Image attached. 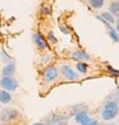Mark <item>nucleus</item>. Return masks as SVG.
<instances>
[{"label": "nucleus", "mask_w": 119, "mask_h": 125, "mask_svg": "<svg viewBox=\"0 0 119 125\" xmlns=\"http://www.w3.org/2000/svg\"><path fill=\"white\" fill-rule=\"evenodd\" d=\"M118 115V101H107L101 110V119L105 121H110Z\"/></svg>", "instance_id": "f257e3e1"}, {"label": "nucleus", "mask_w": 119, "mask_h": 125, "mask_svg": "<svg viewBox=\"0 0 119 125\" xmlns=\"http://www.w3.org/2000/svg\"><path fill=\"white\" fill-rule=\"evenodd\" d=\"M60 77V73L58 70V68L55 65H49L45 68V70L42 72V81L46 84H54L58 82V79Z\"/></svg>", "instance_id": "f03ea898"}, {"label": "nucleus", "mask_w": 119, "mask_h": 125, "mask_svg": "<svg viewBox=\"0 0 119 125\" xmlns=\"http://www.w3.org/2000/svg\"><path fill=\"white\" fill-rule=\"evenodd\" d=\"M19 119V112L14 110V109H5L0 112V120L3 123H7V124H10V123H14L15 120Z\"/></svg>", "instance_id": "7ed1b4c3"}, {"label": "nucleus", "mask_w": 119, "mask_h": 125, "mask_svg": "<svg viewBox=\"0 0 119 125\" xmlns=\"http://www.w3.org/2000/svg\"><path fill=\"white\" fill-rule=\"evenodd\" d=\"M0 87L7 92H13L18 88V82L13 77H3L0 79Z\"/></svg>", "instance_id": "20e7f679"}, {"label": "nucleus", "mask_w": 119, "mask_h": 125, "mask_svg": "<svg viewBox=\"0 0 119 125\" xmlns=\"http://www.w3.org/2000/svg\"><path fill=\"white\" fill-rule=\"evenodd\" d=\"M59 73H61V75H63L67 81H71V82L78 81V74L72 69V66L68 65V64H61Z\"/></svg>", "instance_id": "39448f33"}, {"label": "nucleus", "mask_w": 119, "mask_h": 125, "mask_svg": "<svg viewBox=\"0 0 119 125\" xmlns=\"http://www.w3.org/2000/svg\"><path fill=\"white\" fill-rule=\"evenodd\" d=\"M68 121V117L63 115H50L44 120L45 125H63Z\"/></svg>", "instance_id": "423d86ee"}, {"label": "nucleus", "mask_w": 119, "mask_h": 125, "mask_svg": "<svg viewBox=\"0 0 119 125\" xmlns=\"http://www.w3.org/2000/svg\"><path fill=\"white\" fill-rule=\"evenodd\" d=\"M33 41H35L36 46L40 49V50H46L49 49V43L48 41L44 38V36L41 35V33H35L33 35Z\"/></svg>", "instance_id": "0eeeda50"}, {"label": "nucleus", "mask_w": 119, "mask_h": 125, "mask_svg": "<svg viewBox=\"0 0 119 125\" xmlns=\"http://www.w3.org/2000/svg\"><path fill=\"white\" fill-rule=\"evenodd\" d=\"M72 58L74 59V60H78V61H81V62H84V61H90L91 60V56H90L86 51H83V50H77L74 51V52L72 54Z\"/></svg>", "instance_id": "6e6552de"}, {"label": "nucleus", "mask_w": 119, "mask_h": 125, "mask_svg": "<svg viewBox=\"0 0 119 125\" xmlns=\"http://www.w3.org/2000/svg\"><path fill=\"white\" fill-rule=\"evenodd\" d=\"M73 115H74V120L78 123V124H84V123H87L90 119L88 116V114H87V111H84V110H81V111H77V112H74L73 114Z\"/></svg>", "instance_id": "1a4fd4ad"}, {"label": "nucleus", "mask_w": 119, "mask_h": 125, "mask_svg": "<svg viewBox=\"0 0 119 125\" xmlns=\"http://www.w3.org/2000/svg\"><path fill=\"white\" fill-rule=\"evenodd\" d=\"M15 72V65L14 62H8L3 69V77H12Z\"/></svg>", "instance_id": "9d476101"}, {"label": "nucleus", "mask_w": 119, "mask_h": 125, "mask_svg": "<svg viewBox=\"0 0 119 125\" xmlns=\"http://www.w3.org/2000/svg\"><path fill=\"white\" fill-rule=\"evenodd\" d=\"M10 101H12L10 92H7V91H4V89L0 91V104H9Z\"/></svg>", "instance_id": "9b49d317"}, {"label": "nucleus", "mask_w": 119, "mask_h": 125, "mask_svg": "<svg viewBox=\"0 0 119 125\" xmlns=\"http://www.w3.org/2000/svg\"><path fill=\"white\" fill-rule=\"evenodd\" d=\"M107 13H110L113 17L119 14V4H118V1L110 3V5H109V12H107Z\"/></svg>", "instance_id": "f8f14e48"}, {"label": "nucleus", "mask_w": 119, "mask_h": 125, "mask_svg": "<svg viewBox=\"0 0 119 125\" xmlns=\"http://www.w3.org/2000/svg\"><path fill=\"white\" fill-rule=\"evenodd\" d=\"M100 17H101V18H103V19L106 22L107 24H110V26H111L113 23H115V18H114V17H113L110 13H107V12L103 13V14H101Z\"/></svg>", "instance_id": "ddd939ff"}, {"label": "nucleus", "mask_w": 119, "mask_h": 125, "mask_svg": "<svg viewBox=\"0 0 119 125\" xmlns=\"http://www.w3.org/2000/svg\"><path fill=\"white\" fill-rule=\"evenodd\" d=\"M88 4L91 5L94 9H100L104 5V0H88Z\"/></svg>", "instance_id": "4468645a"}, {"label": "nucleus", "mask_w": 119, "mask_h": 125, "mask_svg": "<svg viewBox=\"0 0 119 125\" xmlns=\"http://www.w3.org/2000/svg\"><path fill=\"white\" fill-rule=\"evenodd\" d=\"M76 68H77V70H78V72L83 73V74H86V73L88 72V69H87V64H86V62L78 61V62H77V65H76Z\"/></svg>", "instance_id": "2eb2a0df"}, {"label": "nucleus", "mask_w": 119, "mask_h": 125, "mask_svg": "<svg viewBox=\"0 0 119 125\" xmlns=\"http://www.w3.org/2000/svg\"><path fill=\"white\" fill-rule=\"evenodd\" d=\"M109 36H110V38L114 41L115 43L119 41V37H118V32H117V30H113V27H110L109 28Z\"/></svg>", "instance_id": "dca6fc26"}, {"label": "nucleus", "mask_w": 119, "mask_h": 125, "mask_svg": "<svg viewBox=\"0 0 119 125\" xmlns=\"http://www.w3.org/2000/svg\"><path fill=\"white\" fill-rule=\"evenodd\" d=\"M48 35H49V36H48V37H49V41L51 42V43H56V41H58V40L55 38V36H54V33H53V32H49Z\"/></svg>", "instance_id": "f3484780"}, {"label": "nucleus", "mask_w": 119, "mask_h": 125, "mask_svg": "<svg viewBox=\"0 0 119 125\" xmlns=\"http://www.w3.org/2000/svg\"><path fill=\"white\" fill-rule=\"evenodd\" d=\"M106 69L109 70V72L111 73V74H114L115 77H118V75H119V72H118L117 69H113V68H111L110 65H106Z\"/></svg>", "instance_id": "a211bd4d"}, {"label": "nucleus", "mask_w": 119, "mask_h": 125, "mask_svg": "<svg viewBox=\"0 0 119 125\" xmlns=\"http://www.w3.org/2000/svg\"><path fill=\"white\" fill-rule=\"evenodd\" d=\"M82 125H99V121L96 120V119H90V120L87 123H84Z\"/></svg>", "instance_id": "6ab92c4d"}, {"label": "nucleus", "mask_w": 119, "mask_h": 125, "mask_svg": "<svg viewBox=\"0 0 119 125\" xmlns=\"http://www.w3.org/2000/svg\"><path fill=\"white\" fill-rule=\"evenodd\" d=\"M59 30L61 31V32H63V33H65V35H68V33H69V31H68V28H65L64 26H59Z\"/></svg>", "instance_id": "aec40b11"}, {"label": "nucleus", "mask_w": 119, "mask_h": 125, "mask_svg": "<svg viewBox=\"0 0 119 125\" xmlns=\"http://www.w3.org/2000/svg\"><path fill=\"white\" fill-rule=\"evenodd\" d=\"M41 10H42V12H44V13H46V14L49 13V9H46V8H42Z\"/></svg>", "instance_id": "412c9836"}, {"label": "nucleus", "mask_w": 119, "mask_h": 125, "mask_svg": "<svg viewBox=\"0 0 119 125\" xmlns=\"http://www.w3.org/2000/svg\"><path fill=\"white\" fill-rule=\"evenodd\" d=\"M32 125H45L44 123H36V124H32Z\"/></svg>", "instance_id": "4be33fe9"}, {"label": "nucleus", "mask_w": 119, "mask_h": 125, "mask_svg": "<svg viewBox=\"0 0 119 125\" xmlns=\"http://www.w3.org/2000/svg\"><path fill=\"white\" fill-rule=\"evenodd\" d=\"M107 125H117V124H107Z\"/></svg>", "instance_id": "5701e85b"}, {"label": "nucleus", "mask_w": 119, "mask_h": 125, "mask_svg": "<svg viewBox=\"0 0 119 125\" xmlns=\"http://www.w3.org/2000/svg\"><path fill=\"white\" fill-rule=\"evenodd\" d=\"M0 125H3V124H0Z\"/></svg>", "instance_id": "b1692460"}]
</instances>
